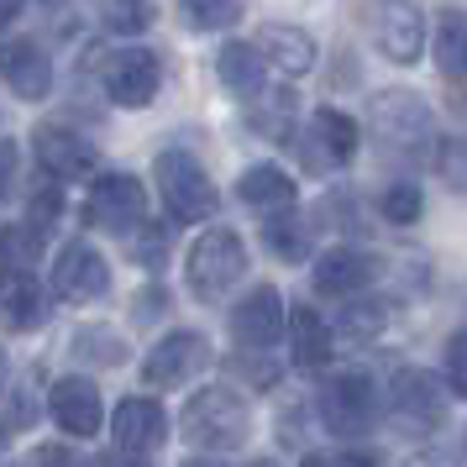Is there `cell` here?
<instances>
[{"label":"cell","mask_w":467,"mask_h":467,"mask_svg":"<svg viewBox=\"0 0 467 467\" xmlns=\"http://www.w3.org/2000/svg\"><path fill=\"white\" fill-rule=\"evenodd\" d=\"M85 215H89V226H100V232L131 236L137 221H148V190H142V179L137 173H100L89 184Z\"/></svg>","instance_id":"8992f818"},{"label":"cell","mask_w":467,"mask_h":467,"mask_svg":"<svg viewBox=\"0 0 467 467\" xmlns=\"http://www.w3.org/2000/svg\"><path fill=\"white\" fill-rule=\"evenodd\" d=\"M205 362H211V341L200 337V331H169V337L148 352L142 379H148L152 389H173V383H190Z\"/></svg>","instance_id":"30bf717a"},{"label":"cell","mask_w":467,"mask_h":467,"mask_svg":"<svg viewBox=\"0 0 467 467\" xmlns=\"http://www.w3.org/2000/svg\"><path fill=\"white\" fill-rule=\"evenodd\" d=\"M383 326H389V305L383 299H358L341 310V331H352V337H379Z\"/></svg>","instance_id":"f1b7e54d"},{"label":"cell","mask_w":467,"mask_h":467,"mask_svg":"<svg viewBox=\"0 0 467 467\" xmlns=\"http://www.w3.org/2000/svg\"><path fill=\"white\" fill-rule=\"evenodd\" d=\"M74 352H79V358H95V362H121V337L106 331V326H85V331L74 337Z\"/></svg>","instance_id":"4dcf8cb0"},{"label":"cell","mask_w":467,"mask_h":467,"mask_svg":"<svg viewBox=\"0 0 467 467\" xmlns=\"http://www.w3.org/2000/svg\"><path fill=\"white\" fill-rule=\"evenodd\" d=\"M232 337L242 352H274L284 337V299L274 284H257L253 295L232 310Z\"/></svg>","instance_id":"8fae6325"},{"label":"cell","mask_w":467,"mask_h":467,"mask_svg":"<svg viewBox=\"0 0 467 467\" xmlns=\"http://www.w3.org/2000/svg\"><path fill=\"white\" fill-rule=\"evenodd\" d=\"M179 11L194 32H221L242 16V0H179Z\"/></svg>","instance_id":"83f0119b"},{"label":"cell","mask_w":467,"mask_h":467,"mask_svg":"<svg viewBox=\"0 0 467 467\" xmlns=\"http://www.w3.org/2000/svg\"><path fill=\"white\" fill-rule=\"evenodd\" d=\"M53 289L64 299H100L110 289V263L89 242H68L64 253H58V263H53Z\"/></svg>","instance_id":"4fadbf2b"},{"label":"cell","mask_w":467,"mask_h":467,"mask_svg":"<svg viewBox=\"0 0 467 467\" xmlns=\"http://www.w3.org/2000/svg\"><path fill=\"white\" fill-rule=\"evenodd\" d=\"M257 47H263V58L278 64L284 74H310V68H316V37H310L305 26H284V22L263 26V32H257Z\"/></svg>","instance_id":"44dd1931"},{"label":"cell","mask_w":467,"mask_h":467,"mask_svg":"<svg viewBox=\"0 0 467 467\" xmlns=\"http://www.w3.org/2000/svg\"><path fill=\"white\" fill-rule=\"evenodd\" d=\"M32 148H37V163L53 179H89L95 173V148L68 127H37L32 131Z\"/></svg>","instance_id":"2e32d148"},{"label":"cell","mask_w":467,"mask_h":467,"mask_svg":"<svg viewBox=\"0 0 467 467\" xmlns=\"http://www.w3.org/2000/svg\"><path fill=\"white\" fill-rule=\"evenodd\" d=\"M436 169L457 184V190H467V137H436Z\"/></svg>","instance_id":"1f68e13d"},{"label":"cell","mask_w":467,"mask_h":467,"mask_svg":"<svg viewBox=\"0 0 467 467\" xmlns=\"http://www.w3.org/2000/svg\"><path fill=\"white\" fill-rule=\"evenodd\" d=\"M32 462H74V451H68V446H37Z\"/></svg>","instance_id":"d590c367"},{"label":"cell","mask_w":467,"mask_h":467,"mask_svg":"<svg viewBox=\"0 0 467 467\" xmlns=\"http://www.w3.org/2000/svg\"><path fill=\"white\" fill-rule=\"evenodd\" d=\"M446 389L467 394V331H457L446 341Z\"/></svg>","instance_id":"d6a6232c"},{"label":"cell","mask_w":467,"mask_h":467,"mask_svg":"<svg viewBox=\"0 0 467 467\" xmlns=\"http://www.w3.org/2000/svg\"><path fill=\"white\" fill-rule=\"evenodd\" d=\"M368 32H373V43H379V53L389 64H420V53H425L420 5H410V0H379L373 16H368Z\"/></svg>","instance_id":"ba28073f"},{"label":"cell","mask_w":467,"mask_h":467,"mask_svg":"<svg viewBox=\"0 0 467 467\" xmlns=\"http://www.w3.org/2000/svg\"><path fill=\"white\" fill-rule=\"evenodd\" d=\"M373 131L404 163H431L436 152V116L415 89H383L373 95Z\"/></svg>","instance_id":"6da1fadb"},{"label":"cell","mask_w":467,"mask_h":467,"mask_svg":"<svg viewBox=\"0 0 467 467\" xmlns=\"http://www.w3.org/2000/svg\"><path fill=\"white\" fill-rule=\"evenodd\" d=\"M263 242L284 263H305L310 257V221H299L289 211H274V221H263Z\"/></svg>","instance_id":"d4e9b609"},{"label":"cell","mask_w":467,"mask_h":467,"mask_svg":"<svg viewBox=\"0 0 467 467\" xmlns=\"http://www.w3.org/2000/svg\"><path fill=\"white\" fill-rule=\"evenodd\" d=\"M215 74H221V85L242 95V100H257L263 85H268V58H263V47L253 43H226L215 53Z\"/></svg>","instance_id":"ffe728a7"},{"label":"cell","mask_w":467,"mask_h":467,"mask_svg":"<svg viewBox=\"0 0 467 467\" xmlns=\"http://www.w3.org/2000/svg\"><path fill=\"white\" fill-rule=\"evenodd\" d=\"M47 415L58 420L64 436L89 441V436L100 431V420H106V404H100V389H95L89 379H58L53 394H47Z\"/></svg>","instance_id":"7c38bea8"},{"label":"cell","mask_w":467,"mask_h":467,"mask_svg":"<svg viewBox=\"0 0 467 467\" xmlns=\"http://www.w3.org/2000/svg\"><path fill=\"white\" fill-rule=\"evenodd\" d=\"M0 79L22 100H43L53 89V64L32 37H16V43H0Z\"/></svg>","instance_id":"e0dca14e"},{"label":"cell","mask_w":467,"mask_h":467,"mask_svg":"<svg viewBox=\"0 0 467 467\" xmlns=\"http://www.w3.org/2000/svg\"><path fill=\"white\" fill-rule=\"evenodd\" d=\"M373 257L368 253H358V247H331V253L316 263V295H326V299H352V295H362L368 284H373Z\"/></svg>","instance_id":"ac0fdd59"},{"label":"cell","mask_w":467,"mask_h":467,"mask_svg":"<svg viewBox=\"0 0 467 467\" xmlns=\"http://www.w3.org/2000/svg\"><path fill=\"white\" fill-rule=\"evenodd\" d=\"M100 85L116 106L127 110H142L158 100V85H163V64H158V53L148 47H121V53H110L106 68H100Z\"/></svg>","instance_id":"52a82bcc"},{"label":"cell","mask_w":467,"mask_h":467,"mask_svg":"<svg viewBox=\"0 0 467 467\" xmlns=\"http://www.w3.org/2000/svg\"><path fill=\"white\" fill-rule=\"evenodd\" d=\"M116 446L127 451V457H152L158 446L169 441V415H163V404L158 400H121L116 404Z\"/></svg>","instance_id":"5bb4252c"},{"label":"cell","mask_w":467,"mask_h":467,"mask_svg":"<svg viewBox=\"0 0 467 467\" xmlns=\"http://www.w3.org/2000/svg\"><path fill=\"white\" fill-rule=\"evenodd\" d=\"M95 16L116 37H137L152 26V0H95Z\"/></svg>","instance_id":"484cf974"},{"label":"cell","mask_w":467,"mask_h":467,"mask_svg":"<svg viewBox=\"0 0 467 467\" xmlns=\"http://www.w3.org/2000/svg\"><path fill=\"white\" fill-rule=\"evenodd\" d=\"M420 211H425V194H420V184H410V179H400L394 190H383V215H389L394 226H415V221H420Z\"/></svg>","instance_id":"f546056e"},{"label":"cell","mask_w":467,"mask_h":467,"mask_svg":"<svg viewBox=\"0 0 467 467\" xmlns=\"http://www.w3.org/2000/svg\"><path fill=\"white\" fill-rule=\"evenodd\" d=\"M236 194H242L253 211L274 215V211H289V205H295V179L284 169H274V163H253V169L236 179Z\"/></svg>","instance_id":"7402d4cb"},{"label":"cell","mask_w":467,"mask_h":467,"mask_svg":"<svg viewBox=\"0 0 467 467\" xmlns=\"http://www.w3.org/2000/svg\"><path fill=\"white\" fill-rule=\"evenodd\" d=\"M152 173H158V190H163V205H169L173 221H211L215 215L221 194H215L211 173L200 169V158L169 148V152H158Z\"/></svg>","instance_id":"277c9868"},{"label":"cell","mask_w":467,"mask_h":467,"mask_svg":"<svg viewBox=\"0 0 467 467\" xmlns=\"http://www.w3.org/2000/svg\"><path fill=\"white\" fill-rule=\"evenodd\" d=\"M184 441L200 446V451H236L253 431V410L236 389H200L190 404H184Z\"/></svg>","instance_id":"7a4b0ae2"},{"label":"cell","mask_w":467,"mask_h":467,"mask_svg":"<svg viewBox=\"0 0 467 467\" xmlns=\"http://www.w3.org/2000/svg\"><path fill=\"white\" fill-rule=\"evenodd\" d=\"M284 331L295 341L299 368H326V362H331V326H326L310 305H295V316H284Z\"/></svg>","instance_id":"603a6c76"},{"label":"cell","mask_w":467,"mask_h":467,"mask_svg":"<svg viewBox=\"0 0 467 467\" xmlns=\"http://www.w3.org/2000/svg\"><path fill=\"white\" fill-rule=\"evenodd\" d=\"M163 247H169V232H163V226H152L148 236H137V257H142L148 268H158V263H163Z\"/></svg>","instance_id":"836d02e7"},{"label":"cell","mask_w":467,"mask_h":467,"mask_svg":"<svg viewBox=\"0 0 467 467\" xmlns=\"http://www.w3.org/2000/svg\"><path fill=\"white\" fill-rule=\"evenodd\" d=\"M37 242H43L37 226H11V232H0V274L32 268V263H37Z\"/></svg>","instance_id":"4316f807"},{"label":"cell","mask_w":467,"mask_h":467,"mask_svg":"<svg viewBox=\"0 0 467 467\" xmlns=\"http://www.w3.org/2000/svg\"><path fill=\"white\" fill-rule=\"evenodd\" d=\"M320 420L331 436H368L379 420V383L368 379L362 368L337 373V379L320 389Z\"/></svg>","instance_id":"5b68a950"},{"label":"cell","mask_w":467,"mask_h":467,"mask_svg":"<svg viewBox=\"0 0 467 467\" xmlns=\"http://www.w3.org/2000/svg\"><path fill=\"white\" fill-rule=\"evenodd\" d=\"M16 11H22V0H0V26L16 22Z\"/></svg>","instance_id":"8d00e7d4"},{"label":"cell","mask_w":467,"mask_h":467,"mask_svg":"<svg viewBox=\"0 0 467 467\" xmlns=\"http://www.w3.org/2000/svg\"><path fill=\"white\" fill-rule=\"evenodd\" d=\"M446 383L436 373H425V368H400L394 383H389V404H394V415L404 425H415V431H436L446 420Z\"/></svg>","instance_id":"9c48e42d"},{"label":"cell","mask_w":467,"mask_h":467,"mask_svg":"<svg viewBox=\"0 0 467 467\" xmlns=\"http://www.w3.org/2000/svg\"><path fill=\"white\" fill-rule=\"evenodd\" d=\"M0 316H5L11 331H37L47 320V295L32 278V268H16V274L0 278Z\"/></svg>","instance_id":"d6986e66"},{"label":"cell","mask_w":467,"mask_h":467,"mask_svg":"<svg viewBox=\"0 0 467 467\" xmlns=\"http://www.w3.org/2000/svg\"><path fill=\"white\" fill-rule=\"evenodd\" d=\"M436 68L451 85H467V11L436 16Z\"/></svg>","instance_id":"cb8c5ba5"},{"label":"cell","mask_w":467,"mask_h":467,"mask_svg":"<svg viewBox=\"0 0 467 467\" xmlns=\"http://www.w3.org/2000/svg\"><path fill=\"white\" fill-rule=\"evenodd\" d=\"M11 173H16V142L0 137V200H5V190H11Z\"/></svg>","instance_id":"e575fe53"},{"label":"cell","mask_w":467,"mask_h":467,"mask_svg":"<svg viewBox=\"0 0 467 467\" xmlns=\"http://www.w3.org/2000/svg\"><path fill=\"white\" fill-rule=\"evenodd\" d=\"M0 379H5V358H0Z\"/></svg>","instance_id":"74e56055"},{"label":"cell","mask_w":467,"mask_h":467,"mask_svg":"<svg viewBox=\"0 0 467 467\" xmlns=\"http://www.w3.org/2000/svg\"><path fill=\"white\" fill-rule=\"evenodd\" d=\"M299 152H305L310 169H337V163H347V158L358 152V121L341 116L337 106H320L316 116H310V142Z\"/></svg>","instance_id":"9a60e30c"},{"label":"cell","mask_w":467,"mask_h":467,"mask_svg":"<svg viewBox=\"0 0 467 467\" xmlns=\"http://www.w3.org/2000/svg\"><path fill=\"white\" fill-rule=\"evenodd\" d=\"M242 274H247V247L226 226H211L190 247V263H184V278H190L194 299H226V289L242 284Z\"/></svg>","instance_id":"3957f363"}]
</instances>
